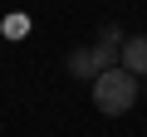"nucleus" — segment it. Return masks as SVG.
<instances>
[{
    "label": "nucleus",
    "instance_id": "nucleus-3",
    "mask_svg": "<svg viewBox=\"0 0 147 137\" xmlns=\"http://www.w3.org/2000/svg\"><path fill=\"white\" fill-rule=\"evenodd\" d=\"M118 64L127 68L132 79H147V34H137V39H123V49H118Z\"/></svg>",
    "mask_w": 147,
    "mask_h": 137
},
{
    "label": "nucleus",
    "instance_id": "nucleus-2",
    "mask_svg": "<svg viewBox=\"0 0 147 137\" xmlns=\"http://www.w3.org/2000/svg\"><path fill=\"white\" fill-rule=\"evenodd\" d=\"M132 103H137V79L127 74L123 64L93 79V108H98L103 118H123V113H127Z\"/></svg>",
    "mask_w": 147,
    "mask_h": 137
},
{
    "label": "nucleus",
    "instance_id": "nucleus-1",
    "mask_svg": "<svg viewBox=\"0 0 147 137\" xmlns=\"http://www.w3.org/2000/svg\"><path fill=\"white\" fill-rule=\"evenodd\" d=\"M118 49H123V30H118V25H103V30H98V44H84V49L69 54V74L93 83L98 74L118 68Z\"/></svg>",
    "mask_w": 147,
    "mask_h": 137
}]
</instances>
